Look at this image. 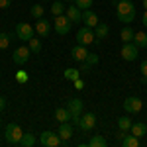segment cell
I'll return each instance as SVG.
<instances>
[{
	"instance_id": "d4e9b609",
	"label": "cell",
	"mask_w": 147,
	"mask_h": 147,
	"mask_svg": "<svg viewBox=\"0 0 147 147\" xmlns=\"http://www.w3.org/2000/svg\"><path fill=\"white\" fill-rule=\"evenodd\" d=\"M134 43H136L139 49H141V47H147V34H143V32H136V35H134Z\"/></svg>"
},
{
	"instance_id": "ee69618b",
	"label": "cell",
	"mask_w": 147,
	"mask_h": 147,
	"mask_svg": "<svg viewBox=\"0 0 147 147\" xmlns=\"http://www.w3.org/2000/svg\"><path fill=\"white\" fill-rule=\"evenodd\" d=\"M0 124H2V122H0Z\"/></svg>"
},
{
	"instance_id": "d590c367",
	"label": "cell",
	"mask_w": 147,
	"mask_h": 147,
	"mask_svg": "<svg viewBox=\"0 0 147 147\" xmlns=\"http://www.w3.org/2000/svg\"><path fill=\"white\" fill-rule=\"evenodd\" d=\"M75 88H77V90H82V88H84V82H82L80 79H77L75 80Z\"/></svg>"
},
{
	"instance_id": "603a6c76",
	"label": "cell",
	"mask_w": 147,
	"mask_h": 147,
	"mask_svg": "<svg viewBox=\"0 0 147 147\" xmlns=\"http://www.w3.org/2000/svg\"><path fill=\"white\" fill-rule=\"evenodd\" d=\"M108 145V141H106V137H102V136H92L90 137V141H88V147H106Z\"/></svg>"
},
{
	"instance_id": "2e32d148",
	"label": "cell",
	"mask_w": 147,
	"mask_h": 147,
	"mask_svg": "<svg viewBox=\"0 0 147 147\" xmlns=\"http://www.w3.org/2000/svg\"><path fill=\"white\" fill-rule=\"evenodd\" d=\"M59 137L63 139V141H69L71 137H73V125L69 124V122H63V124L59 125Z\"/></svg>"
},
{
	"instance_id": "52a82bcc",
	"label": "cell",
	"mask_w": 147,
	"mask_h": 147,
	"mask_svg": "<svg viewBox=\"0 0 147 147\" xmlns=\"http://www.w3.org/2000/svg\"><path fill=\"white\" fill-rule=\"evenodd\" d=\"M39 143L45 147H59L63 143V139L59 137V134L55 131H43L41 136H39Z\"/></svg>"
},
{
	"instance_id": "9c48e42d",
	"label": "cell",
	"mask_w": 147,
	"mask_h": 147,
	"mask_svg": "<svg viewBox=\"0 0 147 147\" xmlns=\"http://www.w3.org/2000/svg\"><path fill=\"white\" fill-rule=\"evenodd\" d=\"M141 108H143V102H141V98H137V96H129V98L124 100V110L127 114H139Z\"/></svg>"
},
{
	"instance_id": "f546056e",
	"label": "cell",
	"mask_w": 147,
	"mask_h": 147,
	"mask_svg": "<svg viewBox=\"0 0 147 147\" xmlns=\"http://www.w3.org/2000/svg\"><path fill=\"white\" fill-rule=\"evenodd\" d=\"M16 80H18V82H28V80H30V75H28V73H26V71H24V69H20V71H18V73H16Z\"/></svg>"
},
{
	"instance_id": "1f68e13d",
	"label": "cell",
	"mask_w": 147,
	"mask_h": 147,
	"mask_svg": "<svg viewBox=\"0 0 147 147\" xmlns=\"http://www.w3.org/2000/svg\"><path fill=\"white\" fill-rule=\"evenodd\" d=\"M8 45H10V35L0 34V49H8Z\"/></svg>"
},
{
	"instance_id": "5b68a950",
	"label": "cell",
	"mask_w": 147,
	"mask_h": 147,
	"mask_svg": "<svg viewBox=\"0 0 147 147\" xmlns=\"http://www.w3.org/2000/svg\"><path fill=\"white\" fill-rule=\"evenodd\" d=\"M77 43L79 45H90V43H96V35H94V30L84 26L77 32Z\"/></svg>"
},
{
	"instance_id": "30bf717a",
	"label": "cell",
	"mask_w": 147,
	"mask_h": 147,
	"mask_svg": "<svg viewBox=\"0 0 147 147\" xmlns=\"http://www.w3.org/2000/svg\"><path fill=\"white\" fill-rule=\"evenodd\" d=\"M137 57H139V47L134 41L124 43V47H122V59L124 61H136Z\"/></svg>"
},
{
	"instance_id": "3957f363",
	"label": "cell",
	"mask_w": 147,
	"mask_h": 147,
	"mask_svg": "<svg viewBox=\"0 0 147 147\" xmlns=\"http://www.w3.org/2000/svg\"><path fill=\"white\" fill-rule=\"evenodd\" d=\"M71 26H73V22L69 20L65 14H61V16H55V18H53V30H55L59 35H67L69 32H71Z\"/></svg>"
},
{
	"instance_id": "cb8c5ba5",
	"label": "cell",
	"mask_w": 147,
	"mask_h": 147,
	"mask_svg": "<svg viewBox=\"0 0 147 147\" xmlns=\"http://www.w3.org/2000/svg\"><path fill=\"white\" fill-rule=\"evenodd\" d=\"M122 145L124 147H139V137L137 136H134V134H125V137H124V141H122Z\"/></svg>"
},
{
	"instance_id": "8fae6325",
	"label": "cell",
	"mask_w": 147,
	"mask_h": 147,
	"mask_svg": "<svg viewBox=\"0 0 147 147\" xmlns=\"http://www.w3.org/2000/svg\"><path fill=\"white\" fill-rule=\"evenodd\" d=\"M94 125H96V114L92 112H84L80 116V122H79V127L82 131H90L94 129Z\"/></svg>"
},
{
	"instance_id": "4dcf8cb0",
	"label": "cell",
	"mask_w": 147,
	"mask_h": 147,
	"mask_svg": "<svg viewBox=\"0 0 147 147\" xmlns=\"http://www.w3.org/2000/svg\"><path fill=\"white\" fill-rule=\"evenodd\" d=\"M75 6H79L80 10H88L92 6V0H75Z\"/></svg>"
},
{
	"instance_id": "60d3db41",
	"label": "cell",
	"mask_w": 147,
	"mask_h": 147,
	"mask_svg": "<svg viewBox=\"0 0 147 147\" xmlns=\"http://www.w3.org/2000/svg\"><path fill=\"white\" fill-rule=\"evenodd\" d=\"M63 2H75V0H63Z\"/></svg>"
},
{
	"instance_id": "4fadbf2b",
	"label": "cell",
	"mask_w": 147,
	"mask_h": 147,
	"mask_svg": "<svg viewBox=\"0 0 147 147\" xmlns=\"http://www.w3.org/2000/svg\"><path fill=\"white\" fill-rule=\"evenodd\" d=\"M71 57H73L75 61H79V63H82V61H84V59L88 57L86 45H79V43H77V45H75L73 49H71Z\"/></svg>"
},
{
	"instance_id": "44dd1931",
	"label": "cell",
	"mask_w": 147,
	"mask_h": 147,
	"mask_svg": "<svg viewBox=\"0 0 147 147\" xmlns=\"http://www.w3.org/2000/svg\"><path fill=\"white\" fill-rule=\"evenodd\" d=\"M55 118H57V122H69L71 120V112H69V108H57L55 110Z\"/></svg>"
},
{
	"instance_id": "f35d334b",
	"label": "cell",
	"mask_w": 147,
	"mask_h": 147,
	"mask_svg": "<svg viewBox=\"0 0 147 147\" xmlns=\"http://www.w3.org/2000/svg\"><path fill=\"white\" fill-rule=\"evenodd\" d=\"M141 24L147 28V10H145V14H143V20H141Z\"/></svg>"
},
{
	"instance_id": "ab89813d",
	"label": "cell",
	"mask_w": 147,
	"mask_h": 147,
	"mask_svg": "<svg viewBox=\"0 0 147 147\" xmlns=\"http://www.w3.org/2000/svg\"><path fill=\"white\" fill-rule=\"evenodd\" d=\"M143 8H145V10H147V0H143Z\"/></svg>"
},
{
	"instance_id": "ba28073f",
	"label": "cell",
	"mask_w": 147,
	"mask_h": 147,
	"mask_svg": "<svg viewBox=\"0 0 147 147\" xmlns=\"http://www.w3.org/2000/svg\"><path fill=\"white\" fill-rule=\"evenodd\" d=\"M30 55H32L30 45H22V47H18V49L12 53V61H14L16 65H24V63H28Z\"/></svg>"
},
{
	"instance_id": "4316f807",
	"label": "cell",
	"mask_w": 147,
	"mask_h": 147,
	"mask_svg": "<svg viewBox=\"0 0 147 147\" xmlns=\"http://www.w3.org/2000/svg\"><path fill=\"white\" fill-rule=\"evenodd\" d=\"M65 79L75 82L77 79H80V69H65Z\"/></svg>"
},
{
	"instance_id": "e0dca14e",
	"label": "cell",
	"mask_w": 147,
	"mask_h": 147,
	"mask_svg": "<svg viewBox=\"0 0 147 147\" xmlns=\"http://www.w3.org/2000/svg\"><path fill=\"white\" fill-rule=\"evenodd\" d=\"M108 34H110V28H108V24L98 22V26L94 28V35H96V41H100V39H104V37H108Z\"/></svg>"
},
{
	"instance_id": "484cf974",
	"label": "cell",
	"mask_w": 147,
	"mask_h": 147,
	"mask_svg": "<svg viewBox=\"0 0 147 147\" xmlns=\"http://www.w3.org/2000/svg\"><path fill=\"white\" fill-rule=\"evenodd\" d=\"M118 127H120V129H124V131H129V129H131V118L122 116V118L118 120Z\"/></svg>"
},
{
	"instance_id": "ffe728a7",
	"label": "cell",
	"mask_w": 147,
	"mask_h": 147,
	"mask_svg": "<svg viewBox=\"0 0 147 147\" xmlns=\"http://www.w3.org/2000/svg\"><path fill=\"white\" fill-rule=\"evenodd\" d=\"M134 35H136V32H134L129 26H124V30L120 32V37H122V41H124V43H129V41H134Z\"/></svg>"
},
{
	"instance_id": "7bdbcfd3",
	"label": "cell",
	"mask_w": 147,
	"mask_h": 147,
	"mask_svg": "<svg viewBox=\"0 0 147 147\" xmlns=\"http://www.w3.org/2000/svg\"><path fill=\"white\" fill-rule=\"evenodd\" d=\"M43 2H49V0H43Z\"/></svg>"
},
{
	"instance_id": "5bb4252c",
	"label": "cell",
	"mask_w": 147,
	"mask_h": 147,
	"mask_svg": "<svg viewBox=\"0 0 147 147\" xmlns=\"http://www.w3.org/2000/svg\"><path fill=\"white\" fill-rule=\"evenodd\" d=\"M82 22H84V26H88V28H96L98 26V16L94 14V12L88 8V10H82Z\"/></svg>"
},
{
	"instance_id": "277c9868",
	"label": "cell",
	"mask_w": 147,
	"mask_h": 147,
	"mask_svg": "<svg viewBox=\"0 0 147 147\" xmlns=\"http://www.w3.org/2000/svg\"><path fill=\"white\" fill-rule=\"evenodd\" d=\"M67 108H69V112H71L73 124L79 125L80 116H82V100L80 98H71V100H67Z\"/></svg>"
},
{
	"instance_id": "7a4b0ae2",
	"label": "cell",
	"mask_w": 147,
	"mask_h": 147,
	"mask_svg": "<svg viewBox=\"0 0 147 147\" xmlns=\"http://www.w3.org/2000/svg\"><path fill=\"white\" fill-rule=\"evenodd\" d=\"M22 127L18 124H8L6 125V131H4V137H6V141L10 143V145H20V141H22Z\"/></svg>"
},
{
	"instance_id": "836d02e7",
	"label": "cell",
	"mask_w": 147,
	"mask_h": 147,
	"mask_svg": "<svg viewBox=\"0 0 147 147\" xmlns=\"http://www.w3.org/2000/svg\"><path fill=\"white\" fill-rule=\"evenodd\" d=\"M80 73H88V71H90V65H88V63H86V61H82V65H80Z\"/></svg>"
},
{
	"instance_id": "b9f144b4",
	"label": "cell",
	"mask_w": 147,
	"mask_h": 147,
	"mask_svg": "<svg viewBox=\"0 0 147 147\" xmlns=\"http://www.w3.org/2000/svg\"><path fill=\"white\" fill-rule=\"evenodd\" d=\"M110 2H114V4H116V2H120V0H110Z\"/></svg>"
},
{
	"instance_id": "f1b7e54d",
	"label": "cell",
	"mask_w": 147,
	"mask_h": 147,
	"mask_svg": "<svg viewBox=\"0 0 147 147\" xmlns=\"http://www.w3.org/2000/svg\"><path fill=\"white\" fill-rule=\"evenodd\" d=\"M43 6H39V4H34V6H32V8H30V14H32V16H34L35 20H39V18H43Z\"/></svg>"
},
{
	"instance_id": "d6a6232c",
	"label": "cell",
	"mask_w": 147,
	"mask_h": 147,
	"mask_svg": "<svg viewBox=\"0 0 147 147\" xmlns=\"http://www.w3.org/2000/svg\"><path fill=\"white\" fill-rule=\"evenodd\" d=\"M84 61L92 67V65H96V63H98V55H96V53H88V57H86Z\"/></svg>"
},
{
	"instance_id": "8992f818",
	"label": "cell",
	"mask_w": 147,
	"mask_h": 147,
	"mask_svg": "<svg viewBox=\"0 0 147 147\" xmlns=\"http://www.w3.org/2000/svg\"><path fill=\"white\" fill-rule=\"evenodd\" d=\"M16 35H18L20 41H30L32 37H35V30H34V26H30V24H26V22H20L16 26Z\"/></svg>"
},
{
	"instance_id": "e575fe53",
	"label": "cell",
	"mask_w": 147,
	"mask_h": 147,
	"mask_svg": "<svg viewBox=\"0 0 147 147\" xmlns=\"http://www.w3.org/2000/svg\"><path fill=\"white\" fill-rule=\"evenodd\" d=\"M10 4H12V0H0V8H2V10L10 8Z\"/></svg>"
},
{
	"instance_id": "d6986e66",
	"label": "cell",
	"mask_w": 147,
	"mask_h": 147,
	"mask_svg": "<svg viewBox=\"0 0 147 147\" xmlns=\"http://www.w3.org/2000/svg\"><path fill=\"white\" fill-rule=\"evenodd\" d=\"M35 136L32 134V131H24V136H22V141H20V145L22 147H34L35 145Z\"/></svg>"
},
{
	"instance_id": "6da1fadb",
	"label": "cell",
	"mask_w": 147,
	"mask_h": 147,
	"mask_svg": "<svg viewBox=\"0 0 147 147\" xmlns=\"http://www.w3.org/2000/svg\"><path fill=\"white\" fill-rule=\"evenodd\" d=\"M116 18L124 26H129V24L136 20V6L131 0H120L116 2Z\"/></svg>"
},
{
	"instance_id": "83f0119b",
	"label": "cell",
	"mask_w": 147,
	"mask_h": 147,
	"mask_svg": "<svg viewBox=\"0 0 147 147\" xmlns=\"http://www.w3.org/2000/svg\"><path fill=\"white\" fill-rule=\"evenodd\" d=\"M28 45L32 49V53H39V51H41V41H39V37H32V39L28 41Z\"/></svg>"
},
{
	"instance_id": "7c38bea8",
	"label": "cell",
	"mask_w": 147,
	"mask_h": 147,
	"mask_svg": "<svg viewBox=\"0 0 147 147\" xmlns=\"http://www.w3.org/2000/svg\"><path fill=\"white\" fill-rule=\"evenodd\" d=\"M34 30H35V34L39 35V37H47V35L51 34V22H47L45 18H39L37 22H35V26H34Z\"/></svg>"
},
{
	"instance_id": "ac0fdd59",
	"label": "cell",
	"mask_w": 147,
	"mask_h": 147,
	"mask_svg": "<svg viewBox=\"0 0 147 147\" xmlns=\"http://www.w3.org/2000/svg\"><path fill=\"white\" fill-rule=\"evenodd\" d=\"M65 10H67V6H65L63 0H53V6H51V14H53V18H55V16H61V14H65Z\"/></svg>"
},
{
	"instance_id": "74e56055",
	"label": "cell",
	"mask_w": 147,
	"mask_h": 147,
	"mask_svg": "<svg viewBox=\"0 0 147 147\" xmlns=\"http://www.w3.org/2000/svg\"><path fill=\"white\" fill-rule=\"evenodd\" d=\"M4 108H6V98H4V96H0V112H2Z\"/></svg>"
},
{
	"instance_id": "7402d4cb",
	"label": "cell",
	"mask_w": 147,
	"mask_h": 147,
	"mask_svg": "<svg viewBox=\"0 0 147 147\" xmlns=\"http://www.w3.org/2000/svg\"><path fill=\"white\" fill-rule=\"evenodd\" d=\"M134 136L137 137H141V136H145L147 134V124H141V122H137V124H131V129H129Z\"/></svg>"
},
{
	"instance_id": "9a60e30c",
	"label": "cell",
	"mask_w": 147,
	"mask_h": 147,
	"mask_svg": "<svg viewBox=\"0 0 147 147\" xmlns=\"http://www.w3.org/2000/svg\"><path fill=\"white\" fill-rule=\"evenodd\" d=\"M65 16H67L73 24H75V22H82V10H80L79 6H67Z\"/></svg>"
},
{
	"instance_id": "8d00e7d4",
	"label": "cell",
	"mask_w": 147,
	"mask_h": 147,
	"mask_svg": "<svg viewBox=\"0 0 147 147\" xmlns=\"http://www.w3.org/2000/svg\"><path fill=\"white\" fill-rule=\"evenodd\" d=\"M139 69H141V75H143V77H147V61H143Z\"/></svg>"
}]
</instances>
